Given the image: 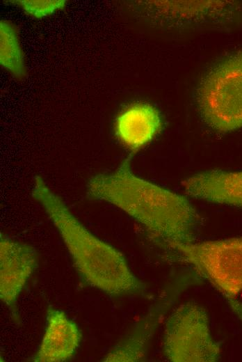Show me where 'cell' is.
<instances>
[{
    "mask_svg": "<svg viewBox=\"0 0 242 362\" xmlns=\"http://www.w3.org/2000/svg\"><path fill=\"white\" fill-rule=\"evenodd\" d=\"M197 99L201 116L210 127L227 132L242 127V50L209 72Z\"/></svg>",
    "mask_w": 242,
    "mask_h": 362,
    "instance_id": "obj_3",
    "label": "cell"
},
{
    "mask_svg": "<svg viewBox=\"0 0 242 362\" xmlns=\"http://www.w3.org/2000/svg\"><path fill=\"white\" fill-rule=\"evenodd\" d=\"M130 157L115 170L90 177L86 196L108 203L143 226L154 244L176 251L195 242L202 225L197 210L186 197L136 175Z\"/></svg>",
    "mask_w": 242,
    "mask_h": 362,
    "instance_id": "obj_1",
    "label": "cell"
},
{
    "mask_svg": "<svg viewBox=\"0 0 242 362\" xmlns=\"http://www.w3.org/2000/svg\"><path fill=\"white\" fill-rule=\"evenodd\" d=\"M27 14L42 18L62 9L66 4L65 0H18L15 1Z\"/></svg>",
    "mask_w": 242,
    "mask_h": 362,
    "instance_id": "obj_12",
    "label": "cell"
},
{
    "mask_svg": "<svg viewBox=\"0 0 242 362\" xmlns=\"http://www.w3.org/2000/svg\"><path fill=\"white\" fill-rule=\"evenodd\" d=\"M176 252L231 302L242 292V237L195 242Z\"/></svg>",
    "mask_w": 242,
    "mask_h": 362,
    "instance_id": "obj_5",
    "label": "cell"
},
{
    "mask_svg": "<svg viewBox=\"0 0 242 362\" xmlns=\"http://www.w3.org/2000/svg\"><path fill=\"white\" fill-rule=\"evenodd\" d=\"M165 356L172 362H214L220 355L207 313L193 301L177 306L168 318L163 339Z\"/></svg>",
    "mask_w": 242,
    "mask_h": 362,
    "instance_id": "obj_4",
    "label": "cell"
},
{
    "mask_svg": "<svg viewBox=\"0 0 242 362\" xmlns=\"http://www.w3.org/2000/svg\"><path fill=\"white\" fill-rule=\"evenodd\" d=\"M182 186L190 197L242 207V171H207L186 178Z\"/></svg>",
    "mask_w": 242,
    "mask_h": 362,
    "instance_id": "obj_9",
    "label": "cell"
},
{
    "mask_svg": "<svg viewBox=\"0 0 242 362\" xmlns=\"http://www.w3.org/2000/svg\"><path fill=\"white\" fill-rule=\"evenodd\" d=\"M38 265L36 249L1 233L0 298L15 323L20 322L17 299Z\"/></svg>",
    "mask_w": 242,
    "mask_h": 362,
    "instance_id": "obj_6",
    "label": "cell"
},
{
    "mask_svg": "<svg viewBox=\"0 0 242 362\" xmlns=\"http://www.w3.org/2000/svg\"><path fill=\"white\" fill-rule=\"evenodd\" d=\"M31 196L58 230L85 284L113 297H147L146 285L124 255L88 230L42 177L35 176Z\"/></svg>",
    "mask_w": 242,
    "mask_h": 362,
    "instance_id": "obj_2",
    "label": "cell"
},
{
    "mask_svg": "<svg viewBox=\"0 0 242 362\" xmlns=\"http://www.w3.org/2000/svg\"><path fill=\"white\" fill-rule=\"evenodd\" d=\"M178 288L165 290L131 331L102 359L105 362H136L147 359V348L163 314L177 297Z\"/></svg>",
    "mask_w": 242,
    "mask_h": 362,
    "instance_id": "obj_7",
    "label": "cell"
},
{
    "mask_svg": "<svg viewBox=\"0 0 242 362\" xmlns=\"http://www.w3.org/2000/svg\"><path fill=\"white\" fill-rule=\"evenodd\" d=\"M0 63L17 79L26 75L24 58L17 29L5 20L0 22Z\"/></svg>",
    "mask_w": 242,
    "mask_h": 362,
    "instance_id": "obj_11",
    "label": "cell"
},
{
    "mask_svg": "<svg viewBox=\"0 0 242 362\" xmlns=\"http://www.w3.org/2000/svg\"><path fill=\"white\" fill-rule=\"evenodd\" d=\"M81 340L77 324L59 309L49 306L41 343L31 359L33 362H64L71 359Z\"/></svg>",
    "mask_w": 242,
    "mask_h": 362,
    "instance_id": "obj_8",
    "label": "cell"
},
{
    "mask_svg": "<svg viewBox=\"0 0 242 362\" xmlns=\"http://www.w3.org/2000/svg\"><path fill=\"white\" fill-rule=\"evenodd\" d=\"M159 112L147 103L133 104L122 110L115 121V132L120 141L131 152L149 143L160 132Z\"/></svg>",
    "mask_w": 242,
    "mask_h": 362,
    "instance_id": "obj_10",
    "label": "cell"
}]
</instances>
